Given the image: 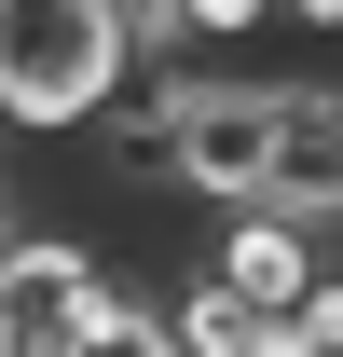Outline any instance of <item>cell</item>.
<instances>
[{"label":"cell","mask_w":343,"mask_h":357,"mask_svg":"<svg viewBox=\"0 0 343 357\" xmlns=\"http://www.w3.org/2000/svg\"><path fill=\"white\" fill-rule=\"evenodd\" d=\"M124 55H137L124 0H0V124H28V137L96 124L124 96Z\"/></svg>","instance_id":"1"},{"label":"cell","mask_w":343,"mask_h":357,"mask_svg":"<svg viewBox=\"0 0 343 357\" xmlns=\"http://www.w3.org/2000/svg\"><path fill=\"white\" fill-rule=\"evenodd\" d=\"M275 137H289V83H178L165 96L178 192H206V206H261L275 192Z\"/></svg>","instance_id":"2"},{"label":"cell","mask_w":343,"mask_h":357,"mask_svg":"<svg viewBox=\"0 0 343 357\" xmlns=\"http://www.w3.org/2000/svg\"><path fill=\"white\" fill-rule=\"evenodd\" d=\"M206 261L234 275L247 303H275V316H289L302 289H316V248H302V206H275V192H261V206H234V220H220V248H206Z\"/></svg>","instance_id":"3"},{"label":"cell","mask_w":343,"mask_h":357,"mask_svg":"<svg viewBox=\"0 0 343 357\" xmlns=\"http://www.w3.org/2000/svg\"><path fill=\"white\" fill-rule=\"evenodd\" d=\"M275 206L330 220L343 206V96L330 83H289V137H275Z\"/></svg>","instance_id":"4"},{"label":"cell","mask_w":343,"mask_h":357,"mask_svg":"<svg viewBox=\"0 0 343 357\" xmlns=\"http://www.w3.org/2000/svg\"><path fill=\"white\" fill-rule=\"evenodd\" d=\"M69 316H83V357H192L178 344V316H151V303H124V289H110V275H69Z\"/></svg>","instance_id":"5"},{"label":"cell","mask_w":343,"mask_h":357,"mask_svg":"<svg viewBox=\"0 0 343 357\" xmlns=\"http://www.w3.org/2000/svg\"><path fill=\"white\" fill-rule=\"evenodd\" d=\"M261 316H275V303H247V289L206 261L192 289H178V344H192V357H247V344H261Z\"/></svg>","instance_id":"6"},{"label":"cell","mask_w":343,"mask_h":357,"mask_svg":"<svg viewBox=\"0 0 343 357\" xmlns=\"http://www.w3.org/2000/svg\"><path fill=\"white\" fill-rule=\"evenodd\" d=\"M261 14H275V0H165V42H234Z\"/></svg>","instance_id":"7"},{"label":"cell","mask_w":343,"mask_h":357,"mask_svg":"<svg viewBox=\"0 0 343 357\" xmlns=\"http://www.w3.org/2000/svg\"><path fill=\"white\" fill-rule=\"evenodd\" d=\"M302 330H316V357H343V275H316V289H302Z\"/></svg>","instance_id":"8"},{"label":"cell","mask_w":343,"mask_h":357,"mask_svg":"<svg viewBox=\"0 0 343 357\" xmlns=\"http://www.w3.org/2000/svg\"><path fill=\"white\" fill-rule=\"evenodd\" d=\"M289 14H302V28H343V0H289Z\"/></svg>","instance_id":"9"}]
</instances>
